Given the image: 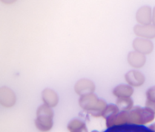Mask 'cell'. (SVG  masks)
Instances as JSON below:
<instances>
[{"label":"cell","instance_id":"cell-2","mask_svg":"<svg viewBox=\"0 0 155 132\" xmlns=\"http://www.w3.org/2000/svg\"><path fill=\"white\" fill-rule=\"evenodd\" d=\"M79 104L83 110L94 117H102V114L107 106L104 101L98 99L93 93L81 96Z\"/></svg>","mask_w":155,"mask_h":132},{"label":"cell","instance_id":"cell-19","mask_svg":"<svg viewBox=\"0 0 155 132\" xmlns=\"http://www.w3.org/2000/svg\"><path fill=\"white\" fill-rule=\"evenodd\" d=\"M91 132H98L97 131H96V130H94V131H91Z\"/></svg>","mask_w":155,"mask_h":132},{"label":"cell","instance_id":"cell-4","mask_svg":"<svg viewBox=\"0 0 155 132\" xmlns=\"http://www.w3.org/2000/svg\"><path fill=\"white\" fill-rule=\"evenodd\" d=\"M16 102V96L14 92L7 87L0 89V103L6 108L12 107Z\"/></svg>","mask_w":155,"mask_h":132},{"label":"cell","instance_id":"cell-18","mask_svg":"<svg viewBox=\"0 0 155 132\" xmlns=\"http://www.w3.org/2000/svg\"><path fill=\"white\" fill-rule=\"evenodd\" d=\"M152 23L155 26V7L153 8L152 11Z\"/></svg>","mask_w":155,"mask_h":132},{"label":"cell","instance_id":"cell-3","mask_svg":"<svg viewBox=\"0 0 155 132\" xmlns=\"http://www.w3.org/2000/svg\"><path fill=\"white\" fill-rule=\"evenodd\" d=\"M53 112L51 108L43 104L38 107L35 124L37 129L41 132H48L53 127Z\"/></svg>","mask_w":155,"mask_h":132},{"label":"cell","instance_id":"cell-6","mask_svg":"<svg viewBox=\"0 0 155 132\" xmlns=\"http://www.w3.org/2000/svg\"><path fill=\"white\" fill-rule=\"evenodd\" d=\"M134 33L142 39H152L155 38V26L153 25H137L134 28Z\"/></svg>","mask_w":155,"mask_h":132},{"label":"cell","instance_id":"cell-11","mask_svg":"<svg viewBox=\"0 0 155 132\" xmlns=\"http://www.w3.org/2000/svg\"><path fill=\"white\" fill-rule=\"evenodd\" d=\"M128 61L131 66L135 68H140L145 64L146 58L145 55L137 51H134L128 54Z\"/></svg>","mask_w":155,"mask_h":132},{"label":"cell","instance_id":"cell-8","mask_svg":"<svg viewBox=\"0 0 155 132\" xmlns=\"http://www.w3.org/2000/svg\"><path fill=\"white\" fill-rule=\"evenodd\" d=\"M125 80L131 87H139L143 84L145 77L139 71H131L125 75Z\"/></svg>","mask_w":155,"mask_h":132},{"label":"cell","instance_id":"cell-1","mask_svg":"<svg viewBox=\"0 0 155 132\" xmlns=\"http://www.w3.org/2000/svg\"><path fill=\"white\" fill-rule=\"evenodd\" d=\"M155 114L145 107H136L130 111H121L106 119V127L108 128L125 125L142 126L153 121Z\"/></svg>","mask_w":155,"mask_h":132},{"label":"cell","instance_id":"cell-13","mask_svg":"<svg viewBox=\"0 0 155 132\" xmlns=\"http://www.w3.org/2000/svg\"><path fill=\"white\" fill-rule=\"evenodd\" d=\"M67 129L69 132H88L86 124L79 119L71 121L67 125Z\"/></svg>","mask_w":155,"mask_h":132},{"label":"cell","instance_id":"cell-7","mask_svg":"<svg viewBox=\"0 0 155 132\" xmlns=\"http://www.w3.org/2000/svg\"><path fill=\"white\" fill-rule=\"evenodd\" d=\"M95 89L93 83L87 80H81L77 82L74 86V90L77 94L81 96L87 94L93 93Z\"/></svg>","mask_w":155,"mask_h":132},{"label":"cell","instance_id":"cell-5","mask_svg":"<svg viewBox=\"0 0 155 132\" xmlns=\"http://www.w3.org/2000/svg\"><path fill=\"white\" fill-rule=\"evenodd\" d=\"M133 46L136 51L143 55L150 54L153 50V42L145 39H136L133 43Z\"/></svg>","mask_w":155,"mask_h":132},{"label":"cell","instance_id":"cell-14","mask_svg":"<svg viewBox=\"0 0 155 132\" xmlns=\"http://www.w3.org/2000/svg\"><path fill=\"white\" fill-rule=\"evenodd\" d=\"M116 105L121 111H130L133 108V101L131 98H120L116 101Z\"/></svg>","mask_w":155,"mask_h":132},{"label":"cell","instance_id":"cell-12","mask_svg":"<svg viewBox=\"0 0 155 132\" xmlns=\"http://www.w3.org/2000/svg\"><path fill=\"white\" fill-rule=\"evenodd\" d=\"M134 90L131 86L124 84L116 87L113 91V95L117 98H130Z\"/></svg>","mask_w":155,"mask_h":132},{"label":"cell","instance_id":"cell-17","mask_svg":"<svg viewBox=\"0 0 155 132\" xmlns=\"http://www.w3.org/2000/svg\"><path fill=\"white\" fill-rule=\"evenodd\" d=\"M145 107L150 109L151 112H153L155 114V102L146 101Z\"/></svg>","mask_w":155,"mask_h":132},{"label":"cell","instance_id":"cell-10","mask_svg":"<svg viewBox=\"0 0 155 132\" xmlns=\"http://www.w3.org/2000/svg\"><path fill=\"white\" fill-rule=\"evenodd\" d=\"M42 99L44 104L52 108L56 106L58 103L59 98L57 93L53 90L45 89L42 93Z\"/></svg>","mask_w":155,"mask_h":132},{"label":"cell","instance_id":"cell-9","mask_svg":"<svg viewBox=\"0 0 155 132\" xmlns=\"http://www.w3.org/2000/svg\"><path fill=\"white\" fill-rule=\"evenodd\" d=\"M136 19L140 25H150L152 22L151 8L148 6L141 7L136 13Z\"/></svg>","mask_w":155,"mask_h":132},{"label":"cell","instance_id":"cell-16","mask_svg":"<svg viewBox=\"0 0 155 132\" xmlns=\"http://www.w3.org/2000/svg\"><path fill=\"white\" fill-rule=\"evenodd\" d=\"M147 101L155 102V86L150 87L146 92Z\"/></svg>","mask_w":155,"mask_h":132},{"label":"cell","instance_id":"cell-15","mask_svg":"<svg viewBox=\"0 0 155 132\" xmlns=\"http://www.w3.org/2000/svg\"><path fill=\"white\" fill-rule=\"evenodd\" d=\"M120 112V110L116 105H108L102 114V117L107 119L108 118L115 115Z\"/></svg>","mask_w":155,"mask_h":132}]
</instances>
